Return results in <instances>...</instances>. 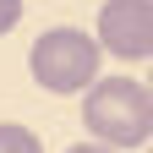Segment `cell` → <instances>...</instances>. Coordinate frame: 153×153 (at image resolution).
<instances>
[{
  "mask_svg": "<svg viewBox=\"0 0 153 153\" xmlns=\"http://www.w3.org/2000/svg\"><path fill=\"white\" fill-rule=\"evenodd\" d=\"M66 153H120V148H109V142L93 137V142H76V148H66Z\"/></svg>",
  "mask_w": 153,
  "mask_h": 153,
  "instance_id": "8992f818",
  "label": "cell"
},
{
  "mask_svg": "<svg viewBox=\"0 0 153 153\" xmlns=\"http://www.w3.org/2000/svg\"><path fill=\"white\" fill-rule=\"evenodd\" d=\"M99 66H104V44L82 27H49L27 49V71L44 93H88L99 82Z\"/></svg>",
  "mask_w": 153,
  "mask_h": 153,
  "instance_id": "7a4b0ae2",
  "label": "cell"
},
{
  "mask_svg": "<svg viewBox=\"0 0 153 153\" xmlns=\"http://www.w3.org/2000/svg\"><path fill=\"white\" fill-rule=\"evenodd\" d=\"M148 93H153V66H148Z\"/></svg>",
  "mask_w": 153,
  "mask_h": 153,
  "instance_id": "52a82bcc",
  "label": "cell"
},
{
  "mask_svg": "<svg viewBox=\"0 0 153 153\" xmlns=\"http://www.w3.org/2000/svg\"><path fill=\"white\" fill-rule=\"evenodd\" d=\"M93 38L115 60H153V0H104Z\"/></svg>",
  "mask_w": 153,
  "mask_h": 153,
  "instance_id": "3957f363",
  "label": "cell"
},
{
  "mask_svg": "<svg viewBox=\"0 0 153 153\" xmlns=\"http://www.w3.org/2000/svg\"><path fill=\"white\" fill-rule=\"evenodd\" d=\"M148 153H153V142H148Z\"/></svg>",
  "mask_w": 153,
  "mask_h": 153,
  "instance_id": "ba28073f",
  "label": "cell"
},
{
  "mask_svg": "<svg viewBox=\"0 0 153 153\" xmlns=\"http://www.w3.org/2000/svg\"><path fill=\"white\" fill-rule=\"evenodd\" d=\"M82 126L88 137L109 148H142L153 142V93L137 76H99L82 99Z\"/></svg>",
  "mask_w": 153,
  "mask_h": 153,
  "instance_id": "6da1fadb",
  "label": "cell"
},
{
  "mask_svg": "<svg viewBox=\"0 0 153 153\" xmlns=\"http://www.w3.org/2000/svg\"><path fill=\"white\" fill-rule=\"evenodd\" d=\"M22 22V0H0V33H11Z\"/></svg>",
  "mask_w": 153,
  "mask_h": 153,
  "instance_id": "5b68a950",
  "label": "cell"
},
{
  "mask_svg": "<svg viewBox=\"0 0 153 153\" xmlns=\"http://www.w3.org/2000/svg\"><path fill=\"white\" fill-rule=\"evenodd\" d=\"M0 153H44V142H38L27 126H16V120H0Z\"/></svg>",
  "mask_w": 153,
  "mask_h": 153,
  "instance_id": "277c9868",
  "label": "cell"
}]
</instances>
